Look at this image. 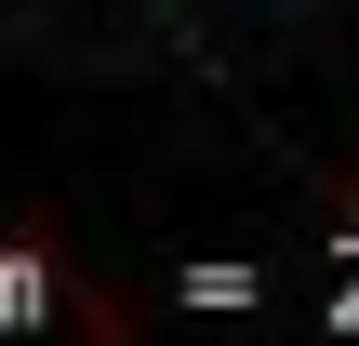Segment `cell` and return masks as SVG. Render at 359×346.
Segmentation results:
<instances>
[{
  "label": "cell",
  "instance_id": "1",
  "mask_svg": "<svg viewBox=\"0 0 359 346\" xmlns=\"http://www.w3.org/2000/svg\"><path fill=\"white\" fill-rule=\"evenodd\" d=\"M0 346H120V307H107L93 280H40V293L0 320Z\"/></svg>",
  "mask_w": 359,
  "mask_h": 346
}]
</instances>
